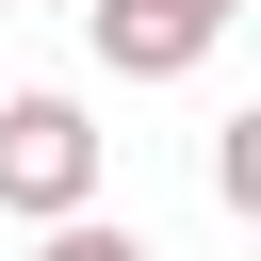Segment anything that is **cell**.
<instances>
[{
  "label": "cell",
  "instance_id": "1",
  "mask_svg": "<svg viewBox=\"0 0 261 261\" xmlns=\"http://www.w3.org/2000/svg\"><path fill=\"white\" fill-rule=\"evenodd\" d=\"M0 212H16V228H65V212H98V114H82L65 82L0 98Z\"/></svg>",
  "mask_w": 261,
  "mask_h": 261
},
{
  "label": "cell",
  "instance_id": "2",
  "mask_svg": "<svg viewBox=\"0 0 261 261\" xmlns=\"http://www.w3.org/2000/svg\"><path fill=\"white\" fill-rule=\"evenodd\" d=\"M82 33H98L114 82H196V65H212V33H196L179 0H82Z\"/></svg>",
  "mask_w": 261,
  "mask_h": 261
},
{
  "label": "cell",
  "instance_id": "3",
  "mask_svg": "<svg viewBox=\"0 0 261 261\" xmlns=\"http://www.w3.org/2000/svg\"><path fill=\"white\" fill-rule=\"evenodd\" d=\"M212 196L261 228V114H228V130H212Z\"/></svg>",
  "mask_w": 261,
  "mask_h": 261
},
{
  "label": "cell",
  "instance_id": "4",
  "mask_svg": "<svg viewBox=\"0 0 261 261\" xmlns=\"http://www.w3.org/2000/svg\"><path fill=\"white\" fill-rule=\"evenodd\" d=\"M33 261H147V228H114V212H65V228H33Z\"/></svg>",
  "mask_w": 261,
  "mask_h": 261
},
{
  "label": "cell",
  "instance_id": "5",
  "mask_svg": "<svg viewBox=\"0 0 261 261\" xmlns=\"http://www.w3.org/2000/svg\"><path fill=\"white\" fill-rule=\"evenodd\" d=\"M179 16H196V33H228V16H245V0H179Z\"/></svg>",
  "mask_w": 261,
  "mask_h": 261
}]
</instances>
